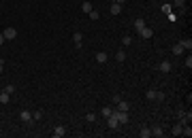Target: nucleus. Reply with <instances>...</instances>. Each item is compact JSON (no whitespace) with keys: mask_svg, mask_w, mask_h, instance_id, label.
<instances>
[{"mask_svg":"<svg viewBox=\"0 0 192 138\" xmlns=\"http://www.w3.org/2000/svg\"><path fill=\"white\" fill-rule=\"evenodd\" d=\"M147 100H164V94L162 91H156V89H150L147 91Z\"/></svg>","mask_w":192,"mask_h":138,"instance_id":"obj_1","label":"nucleus"},{"mask_svg":"<svg viewBox=\"0 0 192 138\" xmlns=\"http://www.w3.org/2000/svg\"><path fill=\"white\" fill-rule=\"evenodd\" d=\"M113 115L117 117L119 123H128V113H126V110H113Z\"/></svg>","mask_w":192,"mask_h":138,"instance_id":"obj_2","label":"nucleus"},{"mask_svg":"<svg viewBox=\"0 0 192 138\" xmlns=\"http://www.w3.org/2000/svg\"><path fill=\"white\" fill-rule=\"evenodd\" d=\"M2 36H5V40H13V38L17 36V30H15V28H7V30L2 32Z\"/></svg>","mask_w":192,"mask_h":138,"instance_id":"obj_3","label":"nucleus"},{"mask_svg":"<svg viewBox=\"0 0 192 138\" xmlns=\"http://www.w3.org/2000/svg\"><path fill=\"white\" fill-rule=\"evenodd\" d=\"M107 125H109L111 130H115V128L119 125V121H117V117H115V115H113V113H111V115H109V117H107Z\"/></svg>","mask_w":192,"mask_h":138,"instance_id":"obj_4","label":"nucleus"},{"mask_svg":"<svg viewBox=\"0 0 192 138\" xmlns=\"http://www.w3.org/2000/svg\"><path fill=\"white\" fill-rule=\"evenodd\" d=\"M143 28H145V19H143V17H137V19H135V30H137V34H139Z\"/></svg>","mask_w":192,"mask_h":138,"instance_id":"obj_5","label":"nucleus"},{"mask_svg":"<svg viewBox=\"0 0 192 138\" xmlns=\"http://www.w3.org/2000/svg\"><path fill=\"white\" fill-rule=\"evenodd\" d=\"M19 119H21L23 123H30V121H32V113H28V110H21V113H19Z\"/></svg>","mask_w":192,"mask_h":138,"instance_id":"obj_6","label":"nucleus"},{"mask_svg":"<svg viewBox=\"0 0 192 138\" xmlns=\"http://www.w3.org/2000/svg\"><path fill=\"white\" fill-rule=\"evenodd\" d=\"M150 130H152V136H156V138L164 136V130H162V125H154V128H150Z\"/></svg>","mask_w":192,"mask_h":138,"instance_id":"obj_7","label":"nucleus"},{"mask_svg":"<svg viewBox=\"0 0 192 138\" xmlns=\"http://www.w3.org/2000/svg\"><path fill=\"white\" fill-rule=\"evenodd\" d=\"M158 70H160V72H171V62H166V60H164V62H160Z\"/></svg>","mask_w":192,"mask_h":138,"instance_id":"obj_8","label":"nucleus"},{"mask_svg":"<svg viewBox=\"0 0 192 138\" xmlns=\"http://www.w3.org/2000/svg\"><path fill=\"white\" fill-rule=\"evenodd\" d=\"M64 134H66V128H64V125H58V128L54 130V138H62Z\"/></svg>","mask_w":192,"mask_h":138,"instance_id":"obj_9","label":"nucleus"},{"mask_svg":"<svg viewBox=\"0 0 192 138\" xmlns=\"http://www.w3.org/2000/svg\"><path fill=\"white\" fill-rule=\"evenodd\" d=\"M139 34H141V36H143V38H152V36H154V30H152V28H147V26H145V28H143V30H141V32H139Z\"/></svg>","mask_w":192,"mask_h":138,"instance_id":"obj_10","label":"nucleus"},{"mask_svg":"<svg viewBox=\"0 0 192 138\" xmlns=\"http://www.w3.org/2000/svg\"><path fill=\"white\" fill-rule=\"evenodd\" d=\"M139 136H141V138H152V130H150V128H141V130H139Z\"/></svg>","mask_w":192,"mask_h":138,"instance_id":"obj_11","label":"nucleus"},{"mask_svg":"<svg viewBox=\"0 0 192 138\" xmlns=\"http://www.w3.org/2000/svg\"><path fill=\"white\" fill-rule=\"evenodd\" d=\"M115 104H117V110H126V113H128V102H124L122 98H119Z\"/></svg>","mask_w":192,"mask_h":138,"instance_id":"obj_12","label":"nucleus"},{"mask_svg":"<svg viewBox=\"0 0 192 138\" xmlns=\"http://www.w3.org/2000/svg\"><path fill=\"white\" fill-rule=\"evenodd\" d=\"M179 45L184 47V51H190V49H192V40H190V38H184V40H181Z\"/></svg>","mask_w":192,"mask_h":138,"instance_id":"obj_13","label":"nucleus"},{"mask_svg":"<svg viewBox=\"0 0 192 138\" xmlns=\"http://www.w3.org/2000/svg\"><path fill=\"white\" fill-rule=\"evenodd\" d=\"M119 13H122V4L113 2V4H111V15H119Z\"/></svg>","mask_w":192,"mask_h":138,"instance_id":"obj_14","label":"nucleus"},{"mask_svg":"<svg viewBox=\"0 0 192 138\" xmlns=\"http://www.w3.org/2000/svg\"><path fill=\"white\" fill-rule=\"evenodd\" d=\"M96 62L105 64V62H107V53H105V51H98V53H96Z\"/></svg>","mask_w":192,"mask_h":138,"instance_id":"obj_15","label":"nucleus"},{"mask_svg":"<svg viewBox=\"0 0 192 138\" xmlns=\"http://www.w3.org/2000/svg\"><path fill=\"white\" fill-rule=\"evenodd\" d=\"M9 96H11V94H7V91L2 89V91H0V102H2V104H7V102H9Z\"/></svg>","mask_w":192,"mask_h":138,"instance_id":"obj_16","label":"nucleus"},{"mask_svg":"<svg viewBox=\"0 0 192 138\" xmlns=\"http://www.w3.org/2000/svg\"><path fill=\"white\" fill-rule=\"evenodd\" d=\"M171 51H173V53H175V55H181V53H184V47H181V45H179V43H177V45H175V47H173V49H171Z\"/></svg>","mask_w":192,"mask_h":138,"instance_id":"obj_17","label":"nucleus"},{"mask_svg":"<svg viewBox=\"0 0 192 138\" xmlns=\"http://www.w3.org/2000/svg\"><path fill=\"white\" fill-rule=\"evenodd\" d=\"M173 136H181V123H177V125H173Z\"/></svg>","mask_w":192,"mask_h":138,"instance_id":"obj_18","label":"nucleus"},{"mask_svg":"<svg viewBox=\"0 0 192 138\" xmlns=\"http://www.w3.org/2000/svg\"><path fill=\"white\" fill-rule=\"evenodd\" d=\"M115 60H117V62H124V60H126V53H124V51H117V53H115Z\"/></svg>","mask_w":192,"mask_h":138,"instance_id":"obj_19","label":"nucleus"},{"mask_svg":"<svg viewBox=\"0 0 192 138\" xmlns=\"http://www.w3.org/2000/svg\"><path fill=\"white\" fill-rule=\"evenodd\" d=\"M81 9H83V13H90V11H92V4H90L88 0H85V2L81 4Z\"/></svg>","mask_w":192,"mask_h":138,"instance_id":"obj_20","label":"nucleus"},{"mask_svg":"<svg viewBox=\"0 0 192 138\" xmlns=\"http://www.w3.org/2000/svg\"><path fill=\"white\" fill-rule=\"evenodd\" d=\"M81 38H83V34H81V32H75V34H73V40H75V45H77V43H81Z\"/></svg>","mask_w":192,"mask_h":138,"instance_id":"obj_21","label":"nucleus"},{"mask_svg":"<svg viewBox=\"0 0 192 138\" xmlns=\"http://www.w3.org/2000/svg\"><path fill=\"white\" fill-rule=\"evenodd\" d=\"M88 17H90V19H98L101 15H98V11H94V9H92V11L88 13Z\"/></svg>","mask_w":192,"mask_h":138,"instance_id":"obj_22","label":"nucleus"},{"mask_svg":"<svg viewBox=\"0 0 192 138\" xmlns=\"http://www.w3.org/2000/svg\"><path fill=\"white\" fill-rule=\"evenodd\" d=\"M111 113H113V110H111V106H105V108H103V117H109Z\"/></svg>","mask_w":192,"mask_h":138,"instance_id":"obj_23","label":"nucleus"},{"mask_svg":"<svg viewBox=\"0 0 192 138\" xmlns=\"http://www.w3.org/2000/svg\"><path fill=\"white\" fill-rule=\"evenodd\" d=\"M41 117H43V110H36V113L32 115V119H34V121H36V119H41Z\"/></svg>","mask_w":192,"mask_h":138,"instance_id":"obj_24","label":"nucleus"},{"mask_svg":"<svg viewBox=\"0 0 192 138\" xmlns=\"http://www.w3.org/2000/svg\"><path fill=\"white\" fill-rule=\"evenodd\" d=\"M85 119H88V121H96V115H94V113H88Z\"/></svg>","mask_w":192,"mask_h":138,"instance_id":"obj_25","label":"nucleus"},{"mask_svg":"<svg viewBox=\"0 0 192 138\" xmlns=\"http://www.w3.org/2000/svg\"><path fill=\"white\" fill-rule=\"evenodd\" d=\"M5 91H7V94H13V91H15V85H7Z\"/></svg>","mask_w":192,"mask_h":138,"instance_id":"obj_26","label":"nucleus"},{"mask_svg":"<svg viewBox=\"0 0 192 138\" xmlns=\"http://www.w3.org/2000/svg\"><path fill=\"white\" fill-rule=\"evenodd\" d=\"M186 68H192V57H190V55L186 57Z\"/></svg>","mask_w":192,"mask_h":138,"instance_id":"obj_27","label":"nucleus"},{"mask_svg":"<svg viewBox=\"0 0 192 138\" xmlns=\"http://www.w3.org/2000/svg\"><path fill=\"white\" fill-rule=\"evenodd\" d=\"M162 11H164L166 15H171V7H169V4H164V7H162Z\"/></svg>","mask_w":192,"mask_h":138,"instance_id":"obj_28","label":"nucleus"},{"mask_svg":"<svg viewBox=\"0 0 192 138\" xmlns=\"http://www.w3.org/2000/svg\"><path fill=\"white\" fill-rule=\"evenodd\" d=\"M122 43H124V45H130V43H132V38H130V36H124V40H122Z\"/></svg>","mask_w":192,"mask_h":138,"instance_id":"obj_29","label":"nucleus"},{"mask_svg":"<svg viewBox=\"0 0 192 138\" xmlns=\"http://www.w3.org/2000/svg\"><path fill=\"white\" fill-rule=\"evenodd\" d=\"M175 4L177 7H184V0H175Z\"/></svg>","mask_w":192,"mask_h":138,"instance_id":"obj_30","label":"nucleus"},{"mask_svg":"<svg viewBox=\"0 0 192 138\" xmlns=\"http://www.w3.org/2000/svg\"><path fill=\"white\" fill-rule=\"evenodd\" d=\"M5 43V36H2V32H0V45H2Z\"/></svg>","mask_w":192,"mask_h":138,"instance_id":"obj_31","label":"nucleus"},{"mask_svg":"<svg viewBox=\"0 0 192 138\" xmlns=\"http://www.w3.org/2000/svg\"><path fill=\"white\" fill-rule=\"evenodd\" d=\"M115 2H117V4H124V2H126V0H115Z\"/></svg>","mask_w":192,"mask_h":138,"instance_id":"obj_32","label":"nucleus"},{"mask_svg":"<svg viewBox=\"0 0 192 138\" xmlns=\"http://www.w3.org/2000/svg\"><path fill=\"white\" fill-rule=\"evenodd\" d=\"M0 72H2V60H0Z\"/></svg>","mask_w":192,"mask_h":138,"instance_id":"obj_33","label":"nucleus"},{"mask_svg":"<svg viewBox=\"0 0 192 138\" xmlns=\"http://www.w3.org/2000/svg\"><path fill=\"white\" fill-rule=\"evenodd\" d=\"M0 134H2V130H0Z\"/></svg>","mask_w":192,"mask_h":138,"instance_id":"obj_34","label":"nucleus"}]
</instances>
